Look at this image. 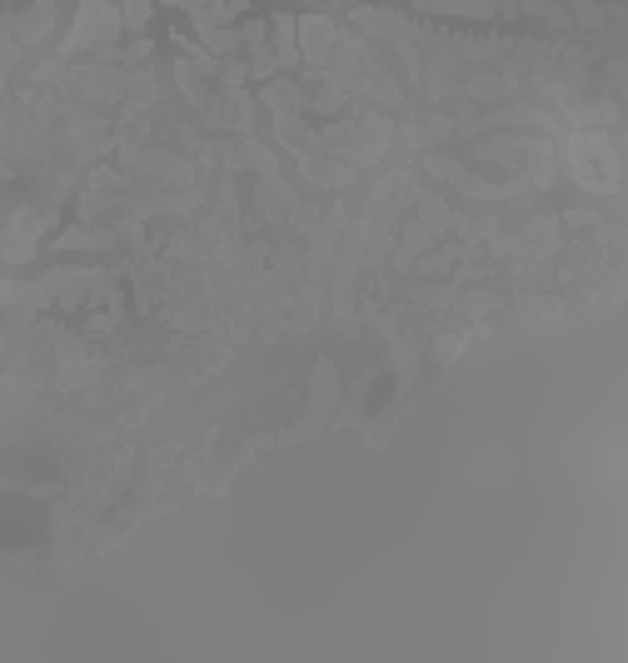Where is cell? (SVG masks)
<instances>
[{
    "instance_id": "7a4b0ae2",
    "label": "cell",
    "mask_w": 628,
    "mask_h": 663,
    "mask_svg": "<svg viewBox=\"0 0 628 663\" xmlns=\"http://www.w3.org/2000/svg\"><path fill=\"white\" fill-rule=\"evenodd\" d=\"M299 36H305V56L315 60V65H320V60L330 56L334 25H330V21H320V15H315V21H305V25H299Z\"/></svg>"
},
{
    "instance_id": "277c9868",
    "label": "cell",
    "mask_w": 628,
    "mask_h": 663,
    "mask_svg": "<svg viewBox=\"0 0 628 663\" xmlns=\"http://www.w3.org/2000/svg\"><path fill=\"white\" fill-rule=\"evenodd\" d=\"M165 5H185L190 15H195V11H205V0H165Z\"/></svg>"
},
{
    "instance_id": "3957f363",
    "label": "cell",
    "mask_w": 628,
    "mask_h": 663,
    "mask_svg": "<svg viewBox=\"0 0 628 663\" xmlns=\"http://www.w3.org/2000/svg\"><path fill=\"white\" fill-rule=\"evenodd\" d=\"M145 21H150V0H125V25H131V30H140Z\"/></svg>"
},
{
    "instance_id": "6da1fadb",
    "label": "cell",
    "mask_w": 628,
    "mask_h": 663,
    "mask_svg": "<svg viewBox=\"0 0 628 663\" xmlns=\"http://www.w3.org/2000/svg\"><path fill=\"white\" fill-rule=\"evenodd\" d=\"M120 25H125V15L110 11V0H85V5H81V21H75L71 40H65V50H81V46H85V36H90V40H110V36H120Z\"/></svg>"
}]
</instances>
